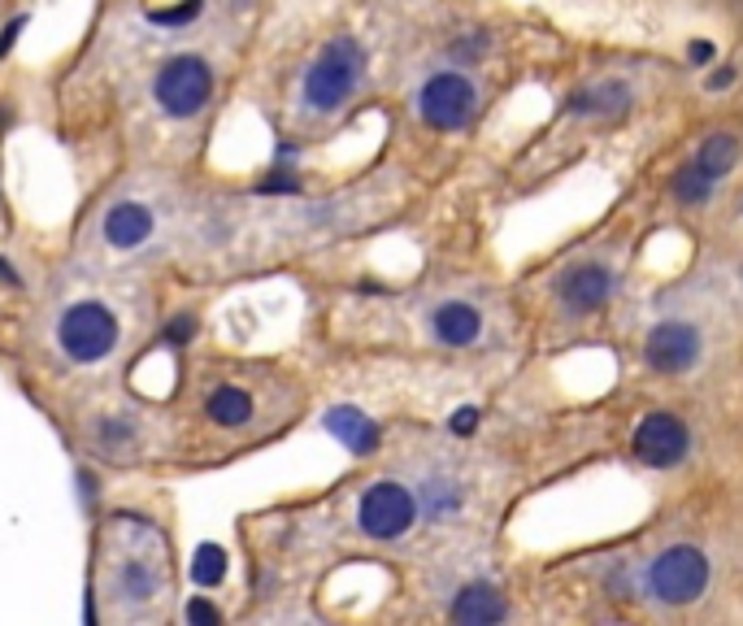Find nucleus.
<instances>
[{"label": "nucleus", "mask_w": 743, "mask_h": 626, "mask_svg": "<svg viewBox=\"0 0 743 626\" xmlns=\"http://www.w3.org/2000/svg\"><path fill=\"white\" fill-rule=\"evenodd\" d=\"M361 70H365V52L357 40H331L327 49L318 52V61L304 70V109H313V113H335V109H344L348 97L357 92V83H361Z\"/></svg>", "instance_id": "1"}, {"label": "nucleus", "mask_w": 743, "mask_h": 626, "mask_svg": "<svg viewBox=\"0 0 743 626\" xmlns=\"http://www.w3.org/2000/svg\"><path fill=\"white\" fill-rule=\"evenodd\" d=\"M118 335H122L118 317H113V310H104L100 301H79V305H70V310L61 313V322H57L61 353L79 365L104 362L118 349Z\"/></svg>", "instance_id": "2"}, {"label": "nucleus", "mask_w": 743, "mask_h": 626, "mask_svg": "<svg viewBox=\"0 0 743 626\" xmlns=\"http://www.w3.org/2000/svg\"><path fill=\"white\" fill-rule=\"evenodd\" d=\"M152 97H157V104L170 118H197L200 109L209 104V97H213V70H209V61L192 57V52L170 57L157 70V79H152Z\"/></svg>", "instance_id": "3"}, {"label": "nucleus", "mask_w": 743, "mask_h": 626, "mask_svg": "<svg viewBox=\"0 0 743 626\" xmlns=\"http://www.w3.org/2000/svg\"><path fill=\"white\" fill-rule=\"evenodd\" d=\"M647 587L665 605H692L709 587V557L695 544H674L647 566Z\"/></svg>", "instance_id": "4"}, {"label": "nucleus", "mask_w": 743, "mask_h": 626, "mask_svg": "<svg viewBox=\"0 0 743 626\" xmlns=\"http://www.w3.org/2000/svg\"><path fill=\"white\" fill-rule=\"evenodd\" d=\"M413 522H418V496L396 478H383V483L365 487V496L357 505V526L370 539H400Z\"/></svg>", "instance_id": "5"}, {"label": "nucleus", "mask_w": 743, "mask_h": 626, "mask_svg": "<svg viewBox=\"0 0 743 626\" xmlns=\"http://www.w3.org/2000/svg\"><path fill=\"white\" fill-rule=\"evenodd\" d=\"M474 104H479L474 83H470L465 74H456V70L431 74V79L422 83V92H418V113H422V122L435 127V131H456V127H465L470 113H474Z\"/></svg>", "instance_id": "6"}, {"label": "nucleus", "mask_w": 743, "mask_h": 626, "mask_svg": "<svg viewBox=\"0 0 743 626\" xmlns=\"http://www.w3.org/2000/svg\"><path fill=\"white\" fill-rule=\"evenodd\" d=\"M631 448H635V457L652 470H674L683 457H687V448H692V431H687V422L674 414H647L640 426H635V440H631Z\"/></svg>", "instance_id": "7"}, {"label": "nucleus", "mask_w": 743, "mask_h": 626, "mask_svg": "<svg viewBox=\"0 0 743 626\" xmlns=\"http://www.w3.org/2000/svg\"><path fill=\"white\" fill-rule=\"evenodd\" d=\"M700 331H695L692 322H661V326H652L644 340V357L652 370H661V374H683V370H692L700 362Z\"/></svg>", "instance_id": "8"}, {"label": "nucleus", "mask_w": 743, "mask_h": 626, "mask_svg": "<svg viewBox=\"0 0 743 626\" xmlns=\"http://www.w3.org/2000/svg\"><path fill=\"white\" fill-rule=\"evenodd\" d=\"M609 296H613V274L604 265H595V261L574 265L561 279V301H565V310L574 313H595Z\"/></svg>", "instance_id": "9"}, {"label": "nucleus", "mask_w": 743, "mask_h": 626, "mask_svg": "<svg viewBox=\"0 0 743 626\" xmlns=\"http://www.w3.org/2000/svg\"><path fill=\"white\" fill-rule=\"evenodd\" d=\"M322 426L344 444L348 453H357V457H370V453L383 444L379 422L365 414V410H357V405H335V410H327Z\"/></svg>", "instance_id": "10"}, {"label": "nucleus", "mask_w": 743, "mask_h": 626, "mask_svg": "<svg viewBox=\"0 0 743 626\" xmlns=\"http://www.w3.org/2000/svg\"><path fill=\"white\" fill-rule=\"evenodd\" d=\"M431 335L448 349H465L483 335V313L470 301H444V305L431 310Z\"/></svg>", "instance_id": "11"}, {"label": "nucleus", "mask_w": 743, "mask_h": 626, "mask_svg": "<svg viewBox=\"0 0 743 626\" xmlns=\"http://www.w3.org/2000/svg\"><path fill=\"white\" fill-rule=\"evenodd\" d=\"M104 244L109 249H140L152 235V209L140 205V201H118V205L104 213Z\"/></svg>", "instance_id": "12"}, {"label": "nucleus", "mask_w": 743, "mask_h": 626, "mask_svg": "<svg viewBox=\"0 0 743 626\" xmlns=\"http://www.w3.org/2000/svg\"><path fill=\"white\" fill-rule=\"evenodd\" d=\"M452 623L461 626H492V623H504V614H509V605H504V596L495 592L492 583H465L461 592H456V600H452Z\"/></svg>", "instance_id": "13"}, {"label": "nucleus", "mask_w": 743, "mask_h": 626, "mask_svg": "<svg viewBox=\"0 0 743 626\" xmlns=\"http://www.w3.org/2000/svg\"><path fill=\"white\" fill-rule=\"evenodd\" d=\"M204 417L213 426H222V431H235V426H244L252 417V396L244 387H235V383H222V387H213L204 396Z\"/></svg>", "instance_id": "14"}, {"label": "nucleus", "mask_w": 743, "mask_h": 626, "mask_svg": "<svg viewBox=\"0 0 743 626\" xmlns=\"http://www.w3.org/2000/svg\"><path fill=\"white\" fill-rule=\"evenodd\" d=\"M626 104H631V88L626 83H595V88H583V92H574L565 109L570 113H600V118H609V113H626Z\"/></svg>", "instance_id": "15"}, {"label": "nucleus", "mask_w": 743, "mask_h": 626, "mask_svg": "<svg viewBox=\"0 0 743 626\" xmlns=\"http://www.w3.org/2000/svg\"><path fill=\"white\" fill-rule=\"evenodd\" d=\"M113 587H118V596H122V600L144 605V600H152V596L161 592V571L152 566L149 557H131L122 571L113 574Z\"/></svg>", "instance_id": "16"}, {"label": "nucleus", "mask_w": 743, "mask_h": 626, "mask_svg": "<svg viewBox=\"0 0 743 626\" xmlns=\"http://www.w3.org/2000/svg\"><path fill=\"white\" fill-rule=\"evenodd\" d=\"M735 156H740L735 135H726V131H722V135H709L692 161L704 170V174H709V179H726V174H731V165H735Z\"/></svg>", "instance_id": "17"}, {"label": "nucleus", "mask_w": 743, "mask_h": 626, "mask_svg": "<svg viewBox=\"0 0 743 626\" xmlns=\"http://www.w3.org/2000/svg\"><path fill=\"white\" fill-rule=\"evenodd\" d=\"M713 188H717V179H709L695 161L679 165V174H674V196H679L683 205H704V201L713 196Z\"/></svg>", "instance_id": "18"}, {"label": "nucleus", "mask_w": 743, "mask_h": 626, "mask_svg": "<svg viewBox=\"0 0 743 626\" xmlns=\"http://www.w3.org/2000/svg\"><path fill=\"white\" fill-rule=\"evenodd\" d=\"M92 440H97V448H104V453H127L135 444V426L118 414L97 417L92 422Z\"/></svg>", "instance_id": "19"}, {"label": "nucleus", "mask_w": 743, "mask_h": 626, "mask_svg": "<svg viewBox=\"0 0 743 626\" xmlns=\"http://www.w3.org/2000/svg\"><path fill=\"white\" fill-rule=\"evenodd\" d=\"M227 578V548L222 544H200L192 557V583L197 587H218Z\"/></svg>", "instance_id": "20"}, {"label": "nucleus", "mask_w": 743, "mask_h": 626, "mask_svg": "<svg viewBox=\"0 0 743 626\" xmlns=\"http://www.w3.org/2000/svg\"><path fill=\"white\" fill-rule=\"evenodd\" d=\"M456 505H461V492H456L452 483H444V478H431V483L422 487V501H418V509H426L431 518H448Z\"/></svg>", "instance_id": "21"}, {"label": "nucleus", "mask_w": 743, "mask_h": 626, "mask_svg": "<svg viewBox=\"0 0 743 626\" xmlns=\"http://www.w3.org/2000/svg\"><path fill=\"white\" fill-rule=\"evenodd\" d=\"M261 192H279V196H292V192H300L297 165H288V161H274L270 179H261Z\"/></svg>", "instance_id": "22"}, {"label": "nucleus", "mask_w": 743, "mask_h": 626, "mask_svg": "<svg viewBox=\"0 0 743 626\" xmlns=\"http://www.w3.org/2000/svg\"><path fill=\"white\" fill-rule=\"evenodd\" d=\"M197 13H200V0H179V4H170V9H152L149 18L157 27H188Z\"/></svg>", "instance_id": "23"}, {"label": "nucleus", "mask_w": 743, "mask_h": 626, "mask_svg": "<svg viewBox=\"0 0 743 626\" xmlns=\"http://www.w3.org/2000/svg\"><path fill=\"white\" fill-rule=\"evenodd\" d=\"M183 618H188L192 626H218L222 623V609H218L213 600H204V596H192L188 609H183Z\"/></svg>", "instance_id": "24"}, {"label": "nucleus", "mask_w": 743, "mask_h": 626, "mask_svg": "<svg viewBox=\"0 0 743 626\" xmlns=\"http://www.w3.org/2000/svg\"><path fill=\"white\" fill-rule=\"evenodd\" d=\"M192 335H197V317H192V313H179V317L165 326V344H170V349H183Z\"/></svg>", "instance_id": "25"}, {"label": "nucleus", "mask_w": 743, "mask_h": 626, "mask_svg": "<svg viewBox=\"0 0 743 626\" xmlns=\"http://www.w3.org/2000/svg\"><path fill=\"white\" fill-rule=\"evenodd\" d=\"M479 410H474V405H461V410H452V417H448V431H452V435H474V431H479Z\"/></svg>", "instance_id": "26"}, {"label": "nucleus", "mask_w": 743, "mask_h": 626, "mask_svg": "<svg viewBox=\"0 0 743 626\" xmlns=\"http://www.w3.org/2000/svg\"><path fill=\"white\" fill-rule=\"evenodd\" d=\"M483 52H488V36H483V31H474V40H456V44H452V57H456V61H479Z\"/></svg>", "instance_id": "27"}, {"label": "nucleus", "mask_w": 743, "mask_h": 626, "mask_svg": "<svg viewBox=\"0 0 743 626\" xmlns=\"http://www.w3.org/2000/svg\"><path fill=\"white\" fill-rule=\"evenodd\" d=\"M27 31V18H13L9 27H4V36H0V57H9V49L18 44V36Z\"/></svg>", "instance_id": "28"}, {"label": "nucleus", "mask_w": 743, "mask_h": 626, "mask_svg": "<svg viewBox=\"0 0 743 626\" xmlns=\"http://www.w3.org/2000/svg\"><path fill=\"white\" fill-rule=\"evenodd\" d=\"M735 83V70L731 65H717V74H709V92H722V88H731Z\"/></svg>", "instance_id": "29"}, {"label": "nucleus", "mask_w": 743, "mask_h": 626, "mask_svg": "<svg viewBox=\"0 0 743 626\" xmlns=\"http://www.w3.org/2000/svg\"><path fill=\"white\" fill-rule=\"evenodd\" d=\"M687 57H692L695 65H709V61H713V44H704V40H692Z\"/></svg>", "instance_id": "30"}, {"label": "nucleus", "mask_w": 743, "mask_h": 626, "mask_svg": "<svg viewBox=\"0 0 743 626\" xmlns=\"http://www.w3.org/2000/svg\"><path fill=\"white\" fill-rule=\"evenodd\" d=\"M79 483H83V487H79V492H83V501L92 505V501H97V478H92L88 470H79Z\"/></svg>", "instance_id": "31"}, {"label": "nucleus", "mask_w": 743, "mask_h": 626, "mask_svg": "<svg viewBox=\"0 0 743 626\" xmlns=\"http://www.w3.org/2000/svg\"><path fill=\"white\" fill-rule=\"evenodd\" d=\"M0 283H4V287H18V283H22V279H18V270H13L4 258H0Z\"/></svg>", "instance_id": "32"}, {"label": "nucleus", "mask_w": 743, "mask_h": 626, "mask_svg": "<svg viewBox=\"0 0 743 626\" xmlns=\"http://www.w3.org/2000/svg\"><path fill=\"white\" fill-rule=\"evenodd\" d=\"M235 4H248V0H235Z\"/></svg>", "instance_id": "33"}]
</instances>
